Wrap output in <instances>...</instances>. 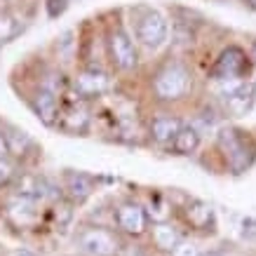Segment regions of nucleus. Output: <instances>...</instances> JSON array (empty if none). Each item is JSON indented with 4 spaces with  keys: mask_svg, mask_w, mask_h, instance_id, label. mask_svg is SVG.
I'll return each instance as SVG.
<instances>
[{
    "mask_svg": "<svg viewBox=\"0 0 256 256\" xmlns=\"http://www.w3.org/2000/svg\"><path fill=\"white\" fill-rule=\"evenodd\" d=\"M190 87V73L186 66L181 64H167L158 70V76L153 78V92L158 99L162 101H176L188 92Z\"/></svg>",
    "mask_w": 256,
    "mask_h": 256,
    "instance_id": "obj_1",
    "label": "nucleus"
},
{
    "mask_svg": "<svg viewBox=\"0 0 256 256\" xmlns=\"http://www.w3.org/2000/svg\"><path fill=\"white\" fill-rule=\"evenodd\" d=\"M76 244L87 256H116L120 252V240L106 228H85L76 238Z\"/></svg>",
    "mask_w": 256,
    "mask_h": 256,
    "instance_id": "obj_2",
    "label": "nucleus"
},
{
    "mask_svg": "<svg viewBox=\"0 0 256 256\" xmlns=\"http://www.w3.org/2000/svg\"><path fill=\"white\" fill-rule=\"evenodd\" d=\"M106 42H108V54H110V62H113L116 68L130 70L136 66V50H134L132 38L127 36V31H124L122 26L110 28Z\"/></svg>",
    "mask_w": 256,
    "mask_h": 256,
    "instance_id": "obj_3",
    "label": "nucleus"
},
{
    "mask_svg": "<svg viewBox=\"0 0 256 256\" xmlns=\"http://www.w3.org/2000/svg\"><path fill=\"white\" fill-rule=\"evenodd\" d=\"M136 38L150 50L160 47L167 40V19L156 10H146L136 19Z\"/></svg>",
    "mask_w": 256,
    "mask_h": 256,
    "instance_id": "obj_4",
    "label": "nucleus"
},
{
    "mask_svg": "<svg viewBox=\"0 0 256 256\" xmlns=\"http://www.w3.org/2000/svg\"><path fill=\"white\" fill-rule=\"evenodd\" d=\"M218 146L228 158V164L233 167V172H242L247 170L252 162V150H249L247 141L240 136V132L235 130H224L218 134Z\"/></svg>",
    "mask_w": 256,
    "mask_h": 256,
    "instance_id": "obj_5",
    "label": "nucleus"
},
{
    "mask_svg": "<svg viewBox=\"0 0 256 256\" xmlns=\"http://www.w3.org/2000/svg\"><path fill=\"white\" fill-rule=\"evenodd\" d=\"M247 70V56L242 52L240 47H228L221 52L216 66L212 68V76L218 80H233L240 78L242 73Z\"/></svg>",
    "mask_w": 256,
    "mask_h": 256,
    "instance_id": "obj_6",
    "label": "nucleus"
},
{
    "mask_svg": "<svg viewBox=\"0 0 256 256\" xmlns=\"http://www.w3.org/2000/svg\"><path fill=\"white\" fill-rule=\"evenodd\" d=\"M116 221L127 235H141L148 226V214L144 207L134 204V202H124L116 212Z\"/></svg>",
    "mask_w": 256,
    "mask_h": 256,
    "instance_id": "obj_7",
    "label": "nucleus"
},
{
    "mask_svg": "<svg viewBox=\"0 0 256 256\" xmlns=\"http://www.w3.org/2000/svg\"><path fill=\"white\" fill-rule=\"evenodd\" d=\"M108 90H110V78L106 73H101V70H85V73H80L76 78V92L80 96H85V99L101 96Z\"/></svg>",
    "mask_w": 256,
    "mask_h": 256,
    "instance_id": "obj_8",
    "label": "nucleus"
},
{
    "mask_svg": "<svg viewBox=\"0 0 256 256\" xmlns=\"http://www.w3.org/2000/svg\"><path fill=\"white\" fill-rule=\"evenodd\" d=\"M87 122H90V113H87L82 101H73V104H68V106L62 110V120H59V124H62L66 132H73V134L85 132Z\"/></svg>",
    "mask_w": 256,
    "mask_h": 256,
    "instance_id": "obj_9",
    "label": "nucleus"
},
{
    "mask_svg": "<svg viewBox=\"0 0 256 256\" xmlns=\"http://www.w3.org/2000/svg\"><path fill=\"white\" fill-rule=\"evenodd\" d=\"M181 130H184L181 120L172 116H158L150 122V134H153V139L158 144H174V139L178 136Z\"/></svg>",
    "mask_w": 256,
    "mask_h": 256,
    "instance_id": "obj_10",
    "label": "nucleus"
},
{
    "mask_svg": "<svg viewBox=\"0 0 256 256\" xmlns=\"http://www.w3.org/2000/svg\"><path fill=\"white\" fill-rule=\"evenodd\" d=\"M254 90L249 85H238L235 90L226 94V104H228V110L233 113V116H244L249 108H252V104H254Z\"/></svg>",
    "mask_w": 256,
    "mask_h": 256,
    "instance_id": "obj_11",
    "label": "nucleus"
},
{
    "mask_svg": "<svg viewBox=\"0 0 256 256\" xmlns=\"http://www.w3.org/2000/svg\"><path fill=\"white\" fill-rule=\"evenodd\" d=\"M8 214L16 226H31L38 216V202L26 200V198H14L10 202Z\"/></svg>",
    "mask_w": 256,
    "mask_h": 256,
    "instance_id": "obj_12",
    "label": "nucleus"
},
{
    "mask_svg": "<svg viewBox=\"0 0 256 256\" xmlns=\"http://www.w3.org/2000/svg\"><path fill=\"white\" fill-rule=\"evenodd\" d=\"M36 110H38L40 120L45 124H54L56 118H59V101H56V94L47 92V90H40L38 96H36Z\"/></svg>",
    "mask_w": 256,
    "mask_h": 256,
    "instance_id": "obj_13",
    "label": "nucleus"
},
{
    "mask_svg": "<svg viewBox=\"0 0 256 256\" xmlns=\"http://www.w3.org/2000/svg\"><path fill=\"white\" fill-rule=\"evenodd\" d=\"M153 242H156L158 249L162 252H174V249L181 244V235L174 226L170 224H158L153 226Z\"/></svg>",
    "mask_w": 256,
    "mask_h": 256,
    "instance_id": "obj_14",
    "label": "nucleus"
},
{
    "mask_svg": "<svg viewBox=\"0 0 256 256\" xmlns=\"http://www.w3.org/2000/svg\"><path fill=\"white\" fill-rule=\"evenodd\" d=\"M92 178L85 176V174H78V172H73V174H66V193L73 202H82L87 195L92 193Z\"/></svg>",
    "mask_w": 256,
    "mask_h": 256,
    "instance_id": "obj_15",
    "label": "nucleus"
},
{
    "mask_svg": "<svg viewBox=\"0 0 256 256\" xmlns=\"http://www.w3.org/2000/svg\"><path fill=\"white\" fill-rule=\"evenodd\" d=\"M186 218H188V224L195 226V228H207L212 224V218H214V212H212V207L207 202L193 200L186 207Z\"/></svg>",
    "mask_w": 256,
    "mask_h": 256,
    "instance_id": "obj_16",
    "label": "nucleus"
},
{
    "mask_svg": "<svg viewBox=\"0 0 256 256\" xmlns=\"http://www.w3.org/2000/svg\"><path fill=\"white\" fill-rule=\"evenodd\" d=\"M200 144V132L195 130V127H184L178 136L174 139V150L181 153V156H188V153H193L195 148Z\"/></svg>",
    "mask_w": 256,
    "mask_h": 256,
    "instance_id": "obj_17",
    "label": "nucleus"
},
{
    "mask_svg": "<svg viewBox=\"0 0 256 256\" xmlns=\"http://www.w3.org/2000/svg\"><path fill=\"white\" fill-rule=\"evenodd\" d=\"M19 22H16L14 16L5 14V12H0V42H8V40H12L19 33Z\"/></svg>",
    "mask_w": 256,
    "mask_h": 256,
    "instance_id": "obj_18",
    "label": "nucleus"
},
{
    "mask_svg": "<svg viewBox=\"0 0 256 256\" xmlns=\"http://www.w3.org/2000/svg\"><path fill=\"white\" fill-rule=\"evenodd\" d=\"M70 218H73V207H70V202H56L54 204V221L59 228H66L70 224Z\"/></svg>",
    "mask_w": 256,
    "mask_h": 256,
    "instance_id": "obj_19",
    "label": "nucleus"
},
{
    "mask_svg": "<svg viewBox=\"0 0 256 256\" xmlns=\"http://www.w3.org/2000/svg\"><path fill=\"white\" fill-rule=\"evenodd\" d=\"M172 256H202V254L195 242H181V244L172 252Z\"/></svg>",
    "mask_w": 256,
    "mask_h": 256,
    "instance_id": "obj_20",
    "label": "nucleus"
},
{
    "mask_svg": "<svg viewBox=\"0 0 256 256\" xmlns=\"http://www.w3.org/2000/svg\"><path fill=\"white\" fill-rule=\"evenodd\" d=\"M12 178H14V167H12V162H8V160H0V186L10 184Z\"/></svg>",
    "mask_w": 256,
    "mask_h": 256,
    "instance_id": "obj_21",
    "label": "nucleus"
},
{
    "mask_svg": "<svg viewBox=\"0 0 256 256\" xmlns=\"http://www.w3.org/2000/svg\"><path fill=\"white\" fill-rule=\"evenodd\" d=\"M242 238H256V218L242 221Z\"/></svg>",
    "mask_w": 256,
    "mask_h": 256,
    "instance_id": "obj_22",
    "label": "nucleus"
},
{
    "mask_svg": "<svg viewBox=\"0 0 256 256\" xmlns=\"http://www.w3.org/2000/svg\"><path fill=\"white\" fill-rule=\"evenodd\" d=\"M8 153H10V141H8V136L0 132V160H5L8 158Z\"/></svg>",
    "mask_w": 256,
    "mask_h": 256,
    "instance_id": "obj_23",
    "label": "nucleus"
},
{
    "mask_svg": "<svg viewBox=\"0 0 256 256\" xmlns=\"http://www.w3.org/2000/svg\"><path fill=\"white\" fill-rule=\"evenodd\" d=\"M10 256H36V252H31V249H24V247H19V249H14Z\"/></svg>",
    "mask_w": 256,
    "mask_h": 256,
    "instance_id": "obj_24",
    "label": "nucleus"
},
{
    "mask_svg": "<svg viewBox=\"0 0 256 256\" xmlns=\"http://www.w3.org/2000/svg\"><path fill=\"white\" fill-rule=\"evenodd\" d=\"M202 256H235V254H228V252H221V249H216V252H207V254Z\"/></svg>",
    "mask_w": 256,
    "mask_h": 256,
    "instance_id": "obj_25",
    "label": "nucleus"
},
{
    "mask_svg": "<svg viewBox=\"0 0 256 256\" xmlns=\"http://www.w3.org/2000/svg\"><path fill=\"white\" fill-rule=\"evenodd\" d=\"M244 2H247V5H249L252 10H256V0H244Z\"/></svg>",
    "mask_w": 256,
    "mask_h": 256,
    "instance_id": "obj_26",
    "label": "nucleus"
},
{
    "mask_svg": "<svg viewBox=\"0 0 256 256\" xmlns=\"http://www.w3.org/2000/svg\"><path fill=\"white\" fill-rule=\"evenodd\" d=\"M254 59H256V45H254Z\"/></svg>",
    "mask_w": 256,
    "mask_h": 256,
    "instance_id": "obj_27",
    "label": "nucleus"
},
{
    "mask_svg": "<svg viewBox=\"0 0 256 256\" xmlns=\"http://www.w3.org/2000/svg\"><path fill=\"white\" fill-rule=\"evenodd\" d=\"M254 96H256V82H254Z\"/></svg>",
    "mask_w": 256,
    "mask_h": 256,
    "instance_id": "obj_28",
    "label": "nucleus"
}]
</instances>
